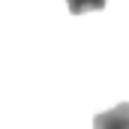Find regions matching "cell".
Masks as SVG:
<instances>
[{
    "mask_svg": "<svg viewBox=\"0 0 129 129\" xmlns=\"http://www.w3.org/2000/svg\"><path fill=\"white\" fill-rule=\"evenodd\" d=\"M66 9L72 12V15H87V12H99V9H105V3L108 0H63Z\"/></svg>",
    "mask_w": 129,
    "mask_h": 129,
    "instance_id": "cell-2",
    "label": "cell"
},
{
    "mask_svg": "<svg viewBox=\"0 0 129 129\" xmlns=\"http://www.w3.org/2000/svg\"><path fill=\"white\" fill-rule=\"evenodd\" d=\"M93 129H129V102H120L93 117Z\"/></svg>",
    "mask_w": 129,
    "mask_h": 129,
    "instance_id": "cell-1",
    "label": "cell"
}]
</instances>
